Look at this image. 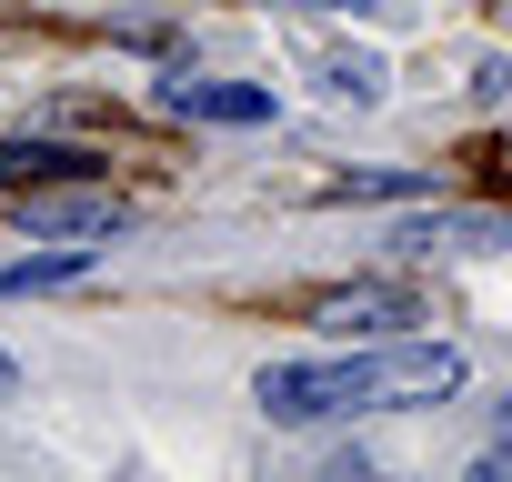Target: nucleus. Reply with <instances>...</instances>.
<instances>
[{
	"instance_id": "f257e3e1",
	"label": "nucleus",
	"mask_w": 512,
	"mask_h": 482,
	"mask_svg": "<svg viewBox=\"0 0 512 482\" xmlns=\"http://www.w3.org/2000/svg\"><path fill=\"white\" fill-rule=\"evenodd\" d=\"M462 352L452 342H352V352H312V362H262L251 402L272 422L312 432V422H362V412H422L462 392Z\"/></svg>"
},
{
	"instance_id": "f03ea898",
	"label": "nucleus",
	"mask_w": 512,
	"mask_h": 482,
	"mask_svg": "<svg viewBox=\"0 0 512 482\" xmlns=\"http://www.w3.org/2000/svg\"><path fill=\"white\" fill-rule=\"evenodd\" d=\"M131 211L111 201V191H61V181H31L21 191V211H11V231L21 241H71V231H121Z\"/></svg>"
},
{
	"instance_id": "7ed1b4c3",
	"label": "nucleus",
	"mask_w": 512,
	"mask_h": 482,
	"mask_svg": "<svg viewBox=\"0 0 512 482\" xmlns=\"http://www.w3.org/2000/svg\"><path fill=\"white\" fill-rule=\"evenodd\" d=\"M161 111L251 131V121H272V91H262V81H211V71H171V81H161Z\"/></svg>"
},
{
	"instance_id": "20e7f679",
	"label": "nucleus",
	"mask_w": 512,
	"mask_h": 482,
	"mask_svg": "<svg viewBox=\"0 0 512 482\" xmlns=\"http://www.w3.org/2000/svg\"><path fill=\"white\" fill-rule=\"evenodd\" d=\"M312 322H322L332 342H382L392 322H422V312H412V292H402V282H352V292H322V302H312Z\"/></svg>"
},
{
	"instance_id": "39448f33",
	"label": "nucleus",
	"mask_w": 512,
	"mask_h": 482,
	"mask_svg": "<svg viewBox=\"0 0 512 482\" xmlns=\"http://www.w3.org/2000/svg\"><path fill=\"white\" fill-rule=\"evenodd\" d=\"M392 241L402 252H512V221L502 211H412Z\"/></svg>"
},
{
	"instance_id": "423d86ee",
	"label": "nucleus",
	"mask_w": 512,
	"mask_h": 482,
	"mask_svg": "<svg viewBox=\"0 0 512 482\" xmlns=\"http://www.w3.org/2000/svg\"><path fill=\"white\" fill-rule=\"evenodd\" d=\"M91 151H61V141H0V191H31V181H71Z\"/></svg>"
},
{
	"instance_id": "0eeeda50",
	"label": "nucleus",
	"mask_w": 512,
	"mask_h": 482,
	"mask_svg": "<svg viewBox=\"0 0 512 482\" xmlns=\"http://www.w3.org/2000/svg\"><path fill=\"white\" fill-rule=\"evenodd\" d=\"M81 272H91V252H21V262H0V302L11 292H61Z\"/></svg>"
},
{
	"instance_id": "6e6552de",
	"label": "nucleus",
	"mask_w": 512,
	"mask_h": 482,
	"mask_svg": "<svg viewBox=\"0 0 512 482\" xmlns=\"http://www.w3.org/2000/svg\"><path fill=\"white\" fill-rule=\"evenodd\" d=\"M322 91L332 101H382V61L372 51H322Z\"/></svg>"
},
{
	"instance_id": "1a4fd4ad",
	"label": "nucleus",
	"mask_w": 512,
	"mask_h": 482,
	"mask_svg": "<svg viewBox=\"0 0 512 482\" xmlns=\"http://www.w3.org/2000/svg\"><path fill=\"white\" fill-rule=\"evenodd\" d=\"M482 482H512V402H502V442L482 452Z\"/></svg>"
},
{
	"instance_id": "9d476101",
	"label": "nucleus",
	"mask_w": 512,
	"mask_h": 482,
	"mask_svg": "<svg viewBox=\"0 0 512 482\" xmlns=\"http://www.w3.org/2000/svg\"><path fill=\"white\" fill-rule=\"evenodd\" d=\"M11 392H21V362H11V352H0V402H11Z\"/></svg>"
}]
</instances>
